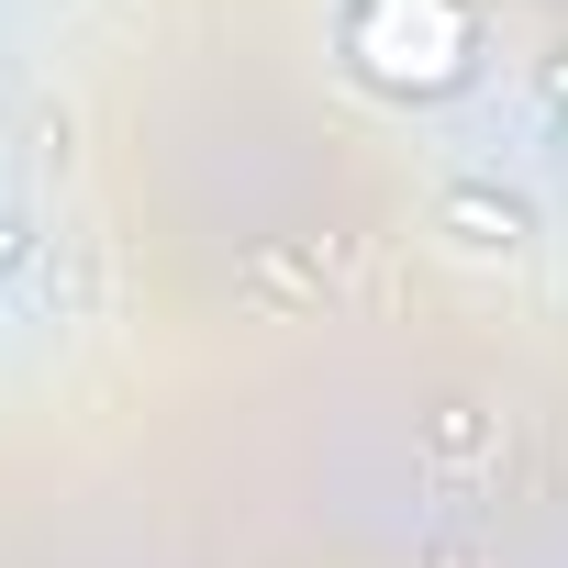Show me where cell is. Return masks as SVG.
Returning a JSON list of instances; mask_svg holds the SVG:
<instances>
[{
	"instance_id": "cell-1",
	"label": "cell",
	"mask_w": 568,
	"mask_h": 568,
	"mask_svg": "<svg viewBox=\"0 0 568 568\" xmlns=\"http://www.w3.org/2000/svg\"><path fill=\"white\" fill-rule=\"evenodd\" d=\"M435 223H446L468 256H524V245H535V201L501 190V179H457V190L435 201Z\"/></svg>"
},
{
	"instance_id": "cell-2",
	"label": "cell",
	"mask_w": 568,
	"mask_h": 568,
	"mask_svg": "<svg viewBox=\"0 0 568 568\" xmlns=\"http://www.w3.org/2000/svg\"><path fill=\"white\" fill-rule=\"evenodd\" d=\"M535 101H546V123L568 134V57H546V79H535Z\"/></svg>"
},
{
	"instance_id": "cell-3",
	"label": "cell",
	"mask_w": 568,
	"mask_h": 568,
	"mask_svg": "<svg viewBox=\"0 0 568 568\" xmlns=\"http://www.w3.org/2000/svg\"><path fill=\"white\" fill-rule=\"evenodd\" d=\"M23 245H34V223H23V212H0V278L23 267Z\"/></svg>"
}]
</instances>
